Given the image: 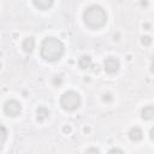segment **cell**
Listing matches in <instances>:
<instances>
[{
  "label": "cell",
  "mask_w": 154,
  "mask_h": 154,
  "mask_svg": "<svg viewBox=\"0 0 154 154\" xmlns=\"http://www.w3.org/2000/svg\"><path fill=\"white\" fill-rule=\"evenodd\" d=\"M64 53V45L57 37H46L41 43V57L48 61H57Z\"/></svg>",
  "instance_id": "6da1fadb"
},
{
  "label": "cell",
  "mask_w": 154,
  "mask_h": 154,
  "mask_svg": "<svg viewBox=\"0 0 154 154\" xmlns=\"http://www.w3.org/2000/svg\"><path fill=\"white\" fill-rule=\"evenodd\" d=\"M83 20L87 26L91 29H99L103 26L107 22V13L106 11L99 5H91L87 7L83 12Z\"/></svg>",
  "instance_id": "7a4b0ae2"
},
{
  "label": "cell",
  "mask_w": 154,
  "mask_h": 154,
  "mask_svg": "<svg viewBox=\"0 0 154 154\" xmlns=\"http://www.w3.org/2000/svg\"><path fill=\"white\" fill-rule=\"evenodd\" d=\"M79 105H81V96L73 90L65 91L60 97V106L65 111H75L79 107Z\"/></svg>",
  "instance_id": "3957f363"
},
{
  "label": "cell",
  "mask_w": 154,
  "mask_h": 154,
  "mask_svg": "<svg viewBox=\"0 0 154 154\" xmlns=\"http://www.w3.org/2000/svg\"><path fill=\"white\" fill-rule=\"evenodd\" d=\"M4 111L8 117H17L22 111V106L17 100H8L4 105Z\"/></svg>",
  "instance_id": "277c9868"
},
{
  "label": "cell",
  "mask_w": 154,
  "mask_h": 154,
  "mask_svg": "<svg viewBox=\"0 0 154 154\" xmlns=\"http://www.w3.org/2000/svg\"><path fill=\"white\" fill-rule=\"evenodd\" d=\"M119 66H120L119 60L117 58H113V57H108L103 61V67H105L106 72H108L111 75L112 73H116L119 70Z\"/></svg>",
  "instance_id": "5b68a950"
},
{
  "label": "cell",
  "mask_w": 154,
  "mask_h": 154,
  "mask_svg": "<svg viewBox=\"0 0 154 154\" xmlns=\"http://www.w3.org/2000/svg\"><path fill=\"white\" fill-rule=\"evenodd\" d=\"M34 47H35V40H34V37H26L23 41V43H22V48H23V51L25 53H31L32 49H34Z\"/></svg>",
  "instance_id": "8992f818"
},
{
  "label": "cell",
  "mask_w": 154,
  "mask_h": 154,
  "mask_svg": "<svg viewBox=\"0 0 154 154\" xmlns=\"http://www.w3.org/2000/svg\"><path fill=\"white\" fill-rule=\"evenodd\" d=\"M129 137H130V140H132V141H140V140H142V137H143V132H142V130H141L140 128L135 126V128H131V129H130V131H129Z\"/></svg>",
  "instance_id": "52a82bcc"
},
{
  "label": "cell",
  "mask_w": 154,
  "mask_h": 154,
  "mask_svg": "<svg viewBox=\"0 0 154 154\" xmlns=\"http://www.w3.org/2000/svg\"><path fill=\"white\" fill-rule=\"evenodd\" d=\"M32 1L38 10H48L54 2V0H32Z\"/></svg>",
  "instance_id": "ba28073f"
},
{
  "label": "cell",
  "mask_w": 154,
  "mask_h": 154,
  "mask_svg": "<svg viewBox=\"0 0 154 154\" xmlns=\"http://www.w3.org/2000/svg\"><path fill=\"white\" fill-rule=\"evenodd\" d=\"M141 117L146 120L153 119L154 118V106H146L141 112Z\"/></svg>",
  "instance_id": "9c48e42d"
},
{
  "label": "cell",
  "mask_w": 154,
  "mask_h": 154,
  "mask_svg": "<svg viewBox=\"0 0 154 154\" xmlns=\"http://www.w3.org/2000/svg\"><path fill=\"white\" fill-rule=\"evenodd\" d=\"M78 65L81 69H89L91 66V58L89 55H83L78 60Z\"/></svg>",
  "instance_id": "30bf717a"
},
{
  "label": "cell",
  "mask_w": 154,
  "mask_h": 154,
  "mask_svg": "<svg viewBox=\"0 0 154 154\" xmlns=\"http://www.w3.org/2000/svg\"><path fill=\"white\" fill-rule=\"evenodd\" d=\"M36 114H37V120H38V122H43L46 118H48V116H49V111H48L46 107L41 106V107L37 108Z\"/></svg>",
  "instance_id": "8fae6325"
},
{
  "label": "cell",
  "mask_w": 154,
  "mask_h": 154,
  "mask_svg": "<svg viewBox=\"0 0 154 154\" xmlns=\"http://www.w3.org/2000/svg\"><path fill=\"white\" fill-rule=\"evenodd\" d=\"M141 42H142L144 46H149V45L152 43V38H150L149 36H142V38H141Z\"/></svg>",
  "instance_id": "7c38bea8"
},
{
  "label": "cell",
  "mask_w": 154,
  "mask_h": 154,
  "mask_svg": "<svg viewBox=\"0 0 154 154\" xmlns=\"http://www.w3.org/2000/svg\"><path fill=\"white\" fill-rule=\"evenodd\" d=\"M5 140H6V129L4 126H1V141H0V143L2 144Z\"/></svg>",
  "instance_id": "4fadbf2b"
},
{
  "label": "cell",
  "mask_w": 154,
  "mask_h": 154,
  "mask_svg": "<svg viewBox=\"0 0 154 154\" xmlns=\"http://www.w3.org/2000/svg\"><path fill=\"white\" fill-rule=\"evenodd\" d=\"M111 100H112L111 94H105L103 95V101H111Z\"/></svg>",
  "instance_id": "5bb4252c"
},
{
  "label": "cell",
  "mask_w": 154,
  "mask_h": 154,
  "mask_svg": "<svg viewBox=\"0 0 154 154\" xmlns=\"http://www.w3.org/2000/svg\"><path fill=\"white\" fill-rule=\"evenodd\" d=\"M87 153H99V149H96V148H89V149H87Z\"/></svg>",
  "instance_id": "9a60e30c"
},
{
  "label": "cell",
  "mask_w": 154,
  "mask_h": 154,
  "mask_svg": "<svg viewBox=\"0 0 154 154\" xmlns=\"http://www.w3.org/2000/svg\"><path fill=\"white\" fill-rule=\"evenodd\" d=\"M114 152H118V153H123V150H122V149H118V148H112V149H109V153H114Z\"/></svg>",
  "instance_id": "2e32d148"
},
{
  "label": "cell",
  "mask_w": 154,
  "mask_h": 154,
  "mask_svg": "<svg viewBox=\"0 0 154 154\" xmlns=\"http://www.w3.org/2000/svg\"><path fill=\"white\" fill-rule=\"evenodd\" d=\"M149 135H150V138L154 141V126L150 129V131H149Z\"/></svg>",
  "instance_id": "e0dca14e"
},
{
  "label": "cell",
  "mask_w": 154,
  "mask_h": 154,
  "mask_svg": "<svg viewBox=\"0 0 154 154\" xmlns=\"http://www.w3.org/2000/svg\"><path fill=\"white\" fill-rule=\"evenodd\" d=\"M64 131H65V132H69V131H70V126H65V128H64Z\"/></svg>",
  "instance_id": "ac0fdd59"
}]
</instances>
